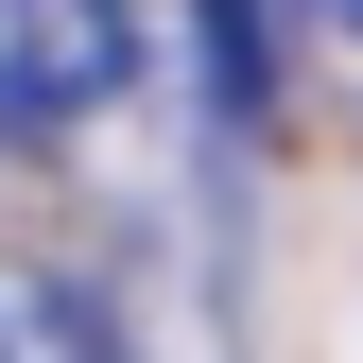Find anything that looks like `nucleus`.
Masks as SVG:
<instances>
[{"label":"nucleus","instance_id":"f257e3e1","mask_svg":"<svg viewBox=\"0 0 363 363\" xmlns=\"http://www.w3.org/2000/svg\"><path fill=\"white\" fill-rule=\"evenodd\" d=\"M121 69H139V0H0V121L18 139L104 121Z\"/></svg>","mask_w":363,"mask_h":363},{"label":"nucleus","instance_id":"f03ea898","mask_svg":"<svg viewBox=\"0 0 363 363\" xmlns=\"http://www.w3.org/2000/svg\"><path fill=\"white\" fill-rule=\"evenodd\" d=\"M191 18V69H208V104L225 121H259V0H173Z\"/></svg>","mask_w":363,"mask_h":363},{"label":"nucleus","instance_id":"7ed1b4c3","mask_svg":"<svg viewBox=\"0 0 363 363\" xmlns=\"http://www.w3.org/2000/svg\"><path fill=\"white\" fill-rule=\"evenodd\" d=\"M277 35H311V52H363V0H277Z\"/></svg>","mask_w":363,"mask_h":363}]
</instances>
